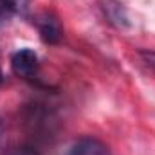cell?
Here are the masks:
<instances>
[{
  "instance_id": "7",
  "label": "cell",
  "mask_w": 155,
  "mask_h": 155,
  "mask_svg": "<svg viewBox=\"0 0 155 155\" xmlns=\"http://www.w3.org/2000/svg\"><path fill=\"white\" fill-rule=\"evenodd\" d=\"M141 56L144 58V61L155 71V52H152V51H144V52H141Z\"/></svg>"
},
{
  "instance_id": "9",
  "label": "cell",
  "mask_w": 155,
  "mask_h": 155,
  "mask_svg": "<svg viewBox=\"0 0 155 155\" xmlns=\"http://www.w3.org/2000/svg\"><path fill=\"white\" fill-rule=\"evenodd\" d=\"M2 81H4V74H2V69H0V85H2Z\"/></svg>"
},
{
  "instance_id": "1",
  "label": "cell",
  "mask_w": 155,
  "mask_h": 155,
  "mask_svg": "<svg viewBox=\"0 0 155 155\" xmlns=\"http://www.w3.org/2000/svg\"><path fill=\"white\" fill-rule=\"evenodd\" d=\"M11 69L13 72L22 79H35L38 76V56L33 49H20L11 58Z\"/></svg>"
},
{
  "instance_id": "8",
  "label": "cell",
  "mask_w": 155,
  "mask_h": 155,
  "mask_svg": "<svg viewBox=\"0 0 155 155\" xmlns=\"http://www.w3.org/2000/svg\"><path fill=\"white\" fill-rule=\"evenodd\" d=\"M13 155H38V153H36L35 148H27V146H24V148H18Z\"/></svg>"
},
{
  "instance_id": "4",
  "label": "cell",
  "mask_w": 155,
  "mask_h": 155,
  "mask_svg": "<svg viewBox=\"0 0 155 155\" xmlns=\"http://www.w3.org/2000/svg\"><path fill=\"white\" fill-rule=\"evenodd\" d=\"M69 155H110V150L96 137H83L72 146Z\"/></svg>"
},
{
  "instance_id": "6",
  "label": "cell",
  "mask_w": 155,
  "mask_h": 155,
  "mask_svg": "<svg viewBox=\"0 0 155 155\" xmlns=\"http://www.w3.org/2000/svg\"><path fill=\"white\" fill-rule=\"evenodd\" d=\"M9 2H11V7H13L15 15H22V16H27L29 15L31 0H9Z\"/></svg>"
},
{
  "instance_id": "5",
  "label": "cell",
  "mask_w": 155,
  "mask_h": 155,
  "mask_svg": "<svg viewBox=\"0 0 155 155\" xmlns=\"http://www.w3.org/2000/svg\"><path fill=\"white\" fill-rule=\"evenodd\" d=\"M13 15H15V11L11 7V2L9 0H0V27H4L11 20Z\"/></svg>"
},
{
  "instance_id": "2",
  "label": "cell",
  "mask_w": 155,
  "mask_h": 155,
  "mask_svg": "<svg viewBox=\"0 0 155 155\" xmlns=\"http://www.w3.org/2000/svg\"><path fill=\"white\" fill-rule=\"evenodd\" d=\"M36 25H38L40 36L45 43H60L63 38V27L58 20V16H54L52 13H41L36 20Z\"/></svg>"
},
{
  "instance_id": "10",
  "label": "cell",
  "mask_w": 155,
  "mask_h": 155,
  "mask_svg": "<svg viewBox=\"0 0 155 155\" xmlns=\"http://www.w3.org/2000/svg\"><path fill=\"white\" fill-rule=\"evenodd\" d=\"M0 134H2V123H0Z\"/></svg>"
},
{
  "instance_id": "3",
  "label": "cell",
  "mask_w": 155,
  "mask_h": 155,
  "mask_svg": "<svg viewBox=\"0 0 155 155\" xmlns=\"http://www.w3.org/2000/svg\"><path fill=\"white\" fill-rule=\"evenodd\" d=\"M99 7H101L105 18L108 20V24H112L114 27L124 29V27L130 25L126 9L123 7L121 2H117V0H101V2H99Z\"/></svg>"
}]
</instances>
